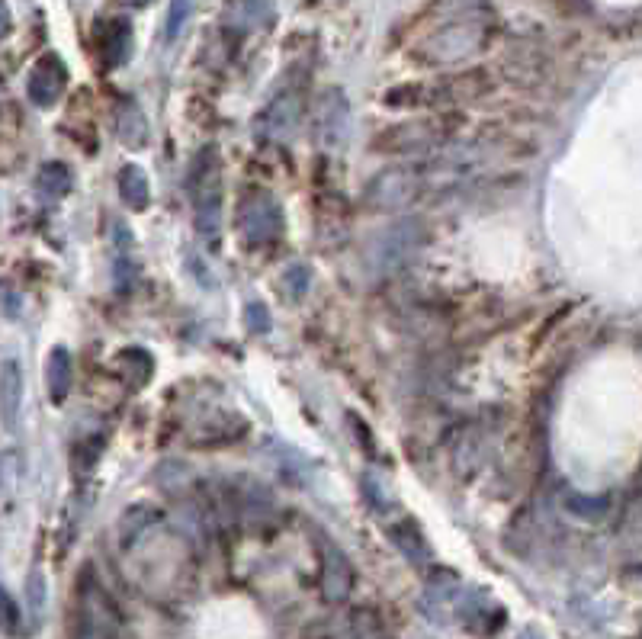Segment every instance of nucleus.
Segmentation results:
<instances>
[{
    "mask_svg": "<svg viewBox=\"0 0 642 639\" xmlns=\"http://www.w3.org/2000/svg\"><path fill=\"white\" fill-rule=\"evenodd\" d=\"M187 190L193 203L196 232L216 245L222 232V161L216 148L196 151L187 174Z\"/></svg>",
    "mask_w": 642,
    "mask_h": 639,
    "instance_id": "obj_1",
    "label": "nucleus"
},
{
    "mask_svg": "<svg viewBox=\"0 0 642 639\" xmlns=\"http://www.w3.org/2000/svg\"><path fill=\"white\" fill-rule=\"evenodd\" d=\"M421 193V174L415 167H386L363 190V206L370 212H399Z\"/></svg>",
    "mask_w": 642,
    "mask_h": 639,
    "instance_id": "obj_2",
    "label": "nucleus"
},
{
    "mask_svg": "<svg viewBox=\"0 0 642 639\" xmlns=\"http://www.w3.org/2000/svg\"><path fill=\"white\" fill-rule=\"evenodd\" d=\"M312 135L321 148L341 151L350 139V103L344 90L328 87L312 103Z\"/></svg>",
    "mask_w": 642,
    "mask_h": 639,
    "instance_id": "obj_3",
    "label": "nucleus"
},
{
    "mask_svg": "<svg viewBox=\"0 0 642 639\" xmlns=\"http://www.w3.org/2000/svg\"><path fill=\"white\" fill-rule=\"evenodd\" d=\"M424 241H427V228L421 219L392 222L386 232L373 241V261L382 273H392V270L405 267L411 257L418 254Z\"/></svg>",
    "mask_w": 642,
    "mask_h": 639,
    "instance_id": "obj_4",
    "label": "nucleus"
},
{
    "mask_svg": "<svg viewBox=\"0 0 642 639\" xmlns=\"http://www.w3.org/2000/svg\"><path fill=\"white\" fill-rule=\"evenodd\" d=\"M238 232L251 248H261L283 235V209L270 193H251L238 206Z\"/></svg>",
    "mask_w": 642,
    "mask_h": 639,
    "instance_id": "obj_5",
    "label": "nucleus"
},
{
    "mask_svg": "<svg viewBox=\"0 0 642 639\" xmlns=\"http://www.w3.org/2000/svg\"><path fill=\"white\" fill-rule=\"evenodd\" d=\"M305 113V97L299 90H283L277 100L267 103V110L257 116V132L267 142H289L302 126Z\"/></svg>",
    "mask_w": 642,
    "mask_h": 639,
    "instance_id": "obj_6",
    "label": "nucleus"
},
{
    "mask_svg": "<svg viewBox=\"0 0 642 639\" xmlns=\"http://www.w3.org/2000/svg\"><path fill=\"white\" fill-rule=\"evenodd\" d=\"M309 639H386V627L370 607H354V611L334 614L325 623H318Z\"/></svg>",
    "mask_w": 642,
    "mask_h": 639,
    "instance_id": "obj_7",
    "label": "nucleus"
},
{
    "mask_svg": "<svg viewBox=\"0 0 642 639\" xmlns=\"http://www.w3.org/2000/svg\"><path fill=\"white\" fill-rule=\"evenodd\" d=\"M65 87H68V68L55 52H49L33 65V71H29L26 94L39 110H52V106L65 97Z\"/></svg>",
    "mask_w": 642,
    "mask_h": 639,
    "instance_id": "obj_8",
    "label": "nucleus"
},
{
    "mask_svg": "<svg viewBox=\"0 0 642 639\" xmlns=\"http://www.w3.org/2000/svg\"><path fill=\"white\" fill-rule=\"evenodd\" d=\"M447 135H450V129H443V123H434V119H411V123H402L389 132H382L376 139V148H382V151H415V148L440 145Z\"/></svg>",
    "mask_w": 642,
    "mask_h": 639,
    "instance_id": "obj_9",
    "label": "nucleus"
},
{
    "mask_svg": "<svg viewBox=\"0 0 642 639\" xmlns=\"http://www.w3.org/2000/svg\"><path fill=\"white\" fill-rule=\"evenodd\" d=\"M354 591V566L334 543L321 540V598L328 604H341Z\"/></svg>",
    "mask_w": 642,
    "mask_h": 639,
    "instance_id": "obj_10",
    "label": "nucleus"
},
{
    "mask_svg": "<svg viewBox=\"0 0 642 639\" xmlns=\"http://www.w3.org/2000/svg\"><path fill=\"white\" fill-rule=\"evenodd\" d=\"M482 45V26L476 23H466V26H450L437 33L427 45V55H431V62H463L466 55H472Z\"/></svg>",
    "mask_w": 642,
    "mask_h": 639,
    "instance_id": "obj_11",
    "label": "nucleus"
},
{
    "mask_svg": "<svg viewBox=\"0 0 642 639\" xmlns=\"http://www.w3.org/2000/svg\"><path fill=\"white\" fill-rule=\"evenodd\" d=\"M23 415V370L17 360L0 363V421L7 431H17Z\"/></svg>",
    "mask_w": 642,
    "mask_h": 639,
    "instance_id": "obj_12",
    "label": "nucleus"
},
{
    "mask_svg": "<svg viewBox=\"0 0 642 639\" xmlns=\"http://www.w3.org/2000/svg\"><path fill=\"white\" fill-rule=\"evenodd\" d=\"M71 379H74V367H71V354L68 347H52L49 363H45V383H49V399L55 405H61L71 392Z\"/></svg>",
    "mask_w": 642,
    "mask_h": 639,
    "instance_id": "obj_13",
    "label": "nucleus"
},
{
    "mask_svg": "<svg viewBox=\"0 0 642 639\" xmlns=\"http://www.w3.org/2000/svg\"><path fill=\"white\" fill-rule=\"evenodd\" d=\"M119 196L132 212H142L151 203V184L139 164H126L119 171Z\"/></svg>",
    "mask_w": 642,
    "mask_h": 639,
    "instance_id": "obj_14",
    "label": "nucleus"
},
{
    "mask_svg": "<svg viewBox=\"0 0 642 639\" xmlns=\"http://www.w3.org/2000/svg\"><path fill=\"white\" fill-rule=\"evenodd\" d=\"M116 132H119V139L126 142V148H142L148 142V123L132 100H122L119 113H116Z\"/></svg>",
    "mask_w": 642,
    "mask_h": 639,
    "instance_id": "obj_15",
    "label": "nucleus"
},
{
    "mask_svg": "<svg viewBox=\"0 0 642 639\" xmlns=\"http://www.w3.org/2000/svg\"><path fill=\"white\" fill-rule=\"evenodd\" d=\"M389 537H392V543L405 553V559L415 562V566H421V562L431 559V546H427V540L421 537V530H418L415 521L395 524V527L389 530Z\"/></svg>",
    "mask_w": 642,
    "mask_h": 639,
    "instance_id": "obj_16",
    "label": "nucleus"
},
{
    "mask_svg": "<svg viewBox=\"0 0 642 639\" xmlns=\"http://www.w3.org/2000/svg\"><path fill=\"white\" fill-rule=\"evenodd\" d=\"M36 190L45 196V200H61V196H68V190H71L68 164H61V161L42 164L39 174H36Z\"/></svg>",
    "mask_w": 642,
    "mask_h": 639,
    "instance_id": "obj_17",
    "label": "nucleus"
},
{
    "mask_svg": "<svg viewBox=\"0 0 642 639\" xmlns=\"http://www.w3.org/2000/svg\"><path fill=\"white\" fill-rule=\"evenodd\" d=\"M161 521V511H155V508H148V505H132L126 514H122V524H119V530H122V546H132L135 540H139L148 527H155Z\"/></svg>",
    "mask_w": 642,
    "mask_h": 639,
    "instance_id": "obj_18",
    "label": "nucleus"
},
{
    "mask_svg": "<svg viewBox=\"0 0 642 639\" xmlns=\"http://www.w3.org/2000/svg\"><path fill=\"white\" fill-rule=\"evenodd\" d=\"M129 42H132V33H129V26L126 23H116V33L110 36V42H106V65H122L126 62V55H129Z\"/></svg>",
    "mask_w": 642,
    "mask_h": 639,
    "instance_id": "obj_19",
    "label": "nucleus"
},
{
    "mask_svg": "<svg viewBox=\"0 0 642 639\" xmlns=\"http://www.w3.org/2000/svg\"><path fill=\"white\" fill-rule=\"evenodd\" d=\"M309 283H312V273L305 264H296V267H289L283 270V289L293 299H305V293H309Z\"/></svg>",
    "mask_w": 642,
    "mask_h": 639,
    "instance_id": "obj_20",
    "label": "nucleus"
},
{
    "mask_svg": "<svg viewBox=\"0 0 642 639\" xmlns=\"http://www.w3.org/2000/svg\"><path fill=\"white\" fill-rule=\"evenodd\" d=\"M0 630L7 636H17V630H20V607L10 598L7 588H0Z\"/></svg>",
    "mask_w": 642,
    "mask_h": 639,
    "instance_id": "obj_21",
    "label": "nucleus"
},
{
    "mask_svg": "<svg viewBox=\"0 0 642 639\" xmlns=\"http://www.w3.org/2000/svg\"><path fill=\"white\" fill-rule=\"evenodd\" d=\"M244 325H248L254 334H267L273 318H270V309L264 302H248V309H244Z\"/></svg>",
    "mask_w": 642,
    "mask_h": 639,
    "instance_id": "obj_22",
    "label": "nucleus"
},
{
    "mask_svg": "<svg viewBox=\"0 0 642 639\" xmlns=\"http://www.w3.org/2000/svg\"><path fill=\"white\" fill-rule=\"evenodd\" d=\"M26 601H29V607H33V614H36V620H39L42 607H45V578H42V572L29 575V582H26Z\"/></svg>",
    "mask_w": 642,
    "mask_h": 639,
    "instance_id": "obj_23",
    "label": "nucleus"
},
{
    "mask_svg": "<svg viewBox=\"0 0 642 639\" xmlns=\"http://www.w3.org/2000/svg\"><path fill=\"white\" fill-rule=\"evenodd\" d=\"M190 17V0H171V13H167V39H177Z\"/></svg>",
    "mask_w": 642,
    "mask_h": 639,
    "instance_id": "obj_24",
    "label": "nucleus"
},
{
    "mask_svg": "<svg viewBox=\"0 0 642 639\" xmlns=\"http://www.w3.org/2000/svg\"><path fill=\"white\" fill-rule=\"evenodd\" d=\"M7 33H10V10L4 0H0V36H7Z\"/></svg>",
    "mask_w": 642,
    "mask_h": 639,
    "instance_id": "obj_25",
    "label": "nucleus"
}]
</instances>
